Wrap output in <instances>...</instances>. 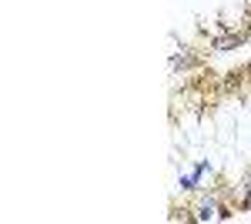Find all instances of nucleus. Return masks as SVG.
I'll return each instance as SVG.
<instances>
[{"label": "nucleus", "mask_w": 251, "mask_h": 224, "mask_svg": "<svg viewBox=\"0 0 251 224\" xmlns=\"http://www.w3.org/2000/svg\"><path fill=\"white\" fill-rule=\"evenodd\" d=\"M218 207H221L218 191H201L198 201L191 204V214H194V221H214L218 218Z\"/></svg>", "instance_id": "obj_1"}, {"label": "nucleus", "mask_w": 251, "mask_h": 224, "mask_svg": "<svg viewBox=\"0 0 251 224\" xmlns=\"http://www.w3.org/2000/svg\"><path fill=\"white\" fill-rule=\"evenodd\" d=\"M245 40H241V34H234V30H228L225 24L214 30V37H211V54H228V50H238Z\"/></svg>", "instance_id": "obj_2"}, {"label": "nucleus", "mask_w": 251, "mask_h": 224, "mask_svg": "<svg viewBox=\"0 0 251 224\" xmlns=\"http://www.w3.org/2000/svg\"><path fill=\"white\" fill-rule=\"evenodd\" d=\"M198 64H201V54H198L194 47H181L177 54H171V71L174 74H177V71H191Z\"/></svg>", "instance_id": "obj_3"}, {"label": "nucleus", "mask_w": 251, "mask_h": 224, "mask_svg": "<svg viewBox=\"0 0 251 224\" xmlns=\"http://www.w3.org/2000/svg\"><path fill=\"white\" fill-rule=\"evenodd\" d=\"M171 221H194V214H191V207H171V214H168Z\"/></svg>", "instance_id": "obj_4"}, {"label": "nucleus", "mask_w": 251, "mask_h": 224, "mask_svg": "<svg viewBox=\"0 0 251 224\" xmlns=\"http://www.w3.org/2000/svg\"><path fill=\"white\" fill-rule=\"evenodd\" d=\"M234 214H238V207H234V204H221V207H218V221H231Z\"/></svg>", "instance_id": "obj_5"}, {"label": "nucleus", "mask_w": 251, "mask_h": 224, "mask_svg": "<svg viewBox=\"0 0 251 224\" xmlns=\"http://www.w3.org/2000/svg\"><path fill=\"white\" fill-rule=\"evenodd\" d=\"M177 184H181V191H198V181H194V174H181V181H177Z\"/></svg>", "instance_id": "obj_6"}, {"label": "nucleus", "mask_w": 251, "mask_h": 224, "mask_svg": "<svg viewBox=\"0 0 251 224\" xmlns=\"http://www.w3.org/2000/svg\"><path fill=\"white\" fill-rule=\"evenodd\" d=\"M241 191H245V194H251V171L241 177Z\"/></svg>", "instance_id": "obj_7"}]
</instances>
